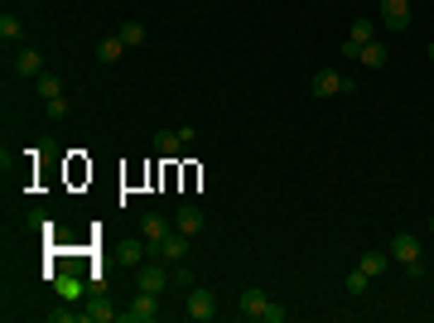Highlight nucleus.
Here are the masks:
<instances>
[{"label":"nucleus","mask_w":434,"mask_h":323,"mask_svg":"<svg viewBox=\"0 0 434 323\" xmlns=\"http://www.w3.org/2000/svg\"><path fill=\"white\" fill-rule=\"evenodd\" d=\"M391 261H401L406 266V275H425V266H420V237H410V232H396L391 237Z\"/></svg>","instance_id":"1"},{"label":"nucleus","mask_w":434,"mask_h":323,"mask_svg":"<svg viewBox=\"0 0 434 323\" xmlns=\"http://www.w3.org/2000/svg\"><path fill=\"white\" fill-rule=\"evenodd\" d=\"M189 242H193V237H184V232H169V237H160V242H150V256L164 261V266H184Z\"/></svg>","instance_id":"2"},{"label":"nucleus","mask_w":434,"mask_h":323,"mask_svg":"<svg viewBox=\"0 0 434 323\" xmlns=\"http://www.w3.org/2000/svg\"><path fill=\"white\" fill-rule=\"evenodd\" d=\"M160 299H164V295H150V290H140V295L131 299L126 309H121V319H126V323H155V319H160Z\"/></svg>","instance_id":"3"},{"label":"nucleus","mask_w":434,"mask_h":323,"mask_svg":"<svg viewBox=\"0 0 434 323\" xmlns=\"http://www.w3.org/2000/svg\"><path fill=\"white\" fill-rule=\"evenodd\" d=\"M309 92L314 97H338V92H353V78H343L338 68H319L314 82H309Z\"/></svg>","instance_id":"4"},{"label":"nucleus","mask_w":434,"mask_h":323,"mask_svg":"<svg viewBox=\"0 0 434 323\" xmlns=\"http://www.w3.org/2000/svg\"><path fill=\"white\" fill-rule=\"evenodd\" d=\"M184 314H189L193 323L217 319V295H213V290H198V285H193V290H189V304H184Z\"/></svg>","instance_id":"5"},{"label":"nucleus","mask_w":434,"mask_h":323,"mask_svg":"<svg viewBox=\"0 0 434 323\" xmlns=\"http://www.w3.org/2000/svg\"><path fill=\"white\" fill-rule=\"evenodd\" d=\"M372 34H377V20L357 15V20H353V34L343 39V58H357V54H362V44H372Z\"/></svg>","instance_id":"6"},{"label":"nucleus","mask_w":434,"mask_h":323,"mask_svg":"<svg viewBox=\"0 0 434 323\" xmlns=\"http://www.w3.org/2000/svg\"><path fill=\"white\" fill-rule=\"evenodd\" d=\"M193 145V126H179V131H160L155 135V150H160L164 160H174L179 150H189Z\"/></svg>","instance_id":"7"},{"label":"nucleus","mask_w":434,"mask_h":323,"mask_svg":"<svg viewBox=\"0 0 434 323\" xmlns=\"http://www.w3.org/2000/svg\"><path fill=\"white\" fill-rule=\"evenodd\" d=\"M174 285V270H164V261H155V266L140 270V290H150V295H164Z\"/></svg>","instance_id":"8"},{"label":"nucleus","mask_w":434,"mask_h":323,"mask_svg":"<svg viewBox=\"0 0 434 323\" xmlns=\"http://www.w3.org/2000/svg\"><path fill=\"white\" fill-rule=\"evenodd\" d=\"M381 25L386 29H410V0H381Z\"/></svg>","instance_id":"9"},{"label":"nucleus","mask_w":434,"mask_h":323,"mask_svg":"<svg viewBox=\"0 0 434 323\" xmlns=\"http://www.w3.org/2000/svg\"><path fill=\"white\" fill-rule=\"evenodd\" d=\"M174 232H184V237H198V232H203V208H198V203H184V208L174 213Z\"/></svg>","instance_id":"10"},{"label":"nucleus","mask_w":434,"mask_h":323,"mask_svg":"<svg viewBox=\"0 0 434 323\" xmlns=\"http://www.w3.org/2000/svg\"><path fill=\"white\" fill-rule=\"evenodd\" d=\"M49 68H44V58H39V49H20L15 54V78H44Z\"/></svg>","instance_id":"11"},{"label":"nucleus","mask_w":434,"mask_h":323,"mask_svg":"<svg viewBox=\"0 0 434 323\" xmlns=\"http://www.w3.org/2000/svg\"><path fill=\"white\" fill-rule=\"evenodd\" d=\"M266 304H271V295H266L261 285H246V290H242V319H261Z\"/></svg>","instance_id":"12"},{"label":"nucleus","mask_w":434,"mask_h":323,"mask_svg":"<svg viewBox=\"0 0 434 323\" xmlns=\"http://www.w3.org/2000/svg\"><path fill=\"white\" fill-rule=\"evenodd\" d=\"M174 232V222H164V213H145L140 217V237H145V246L160 242V237H169Z\"/></svg>","instance_id":"13"},{"label":"nucleus","mask_w":434,"mask_h":323,"mask_svg":"<svg viewBox=\"0 0 434 323\" xmlns=\"http://www.w3.org/2000/svg\"><path fill=\"white\" fill-rule=\"evenodd\" d=\"M111 319H121V309H111L107 299H92V304L82 309V323H111Z\"/></svg>","instance_id":"14"},{"label":"nucleus","mask_w":434,"mask_h":323,"mask_svg":"<svg viewBox=\"0 0 434 323\" xmlns=\"http://www.w3.org/2000/svg\"><path fill=\"white\" fill-rule=\"evenodd\" d=\"M121 54H126V39H121V34H111V39H102V44H97V63H121Z\"/></svg>","instance_id":"15"},{"label":"nucleus","mask_w":434,"mask_h":323,"mask_svg":"<svg viewBox=\"0 0 434 323\" xmlns=\"http://www.w3.org/2000/svg\"><path fill=\"white\" fill-rule=\"evenodd\" d=\"M357 270H367L372 280H377V275H386V270H391V251H367V256L357 261Z\"/></svg>","instance_id":"16"},{"label":"nucleus","mask_w":434,"mask_h":323,"mask_svg":"<svg viewBox=\"0 0 434 323\" xmlns=\"http://www.w3.org/2000/svg\"><path fill=\"white\" fill-rule=\"evenodd\" d=\"M357 63H362V68H386V44H377V39H372V44H362Z\"/></svg>","instance_id":"17"},{"label":"nucleus","mask_w":434,"mask_h":323,"mask_svg":"<svg viewBox=\"0 0 434 323\" xmlns=\"http://www.w3.org/2000/svg\"><path fill=\"white\" fill-rule=\"evenodd\" d=\"M116 34L126 39V49H140V44H145V25H140V20H126V25L116 29Z\"/></svg>","instance_id":"18"},{"label":"nucleus","mask_w":434,"mask_h":323,"mask_svg":"<svg viewBox=\"0 0 434 323\" xmlns=\"http://www.w3.org/2000/svg\"><path fill=\"white\" fill-rule=\"evenodd\" d=\"M0 39H25V25H20V15H0Z\"/></svg>","instance_id":"19"},{"label":"nucleus","mask_w":434,"mask_h":323,"mask_svg":"<svg viewBox=\"0 0 434 323\" xmlns=\"http://www.w3.org/2000/svg\"><path fill=\"white\" fill-rule=\"evenodd\" d=\"M34 87H39V97L49 102V97H63V82L54 78V73H44V78H34Z\"/></svg>","instance_id":"20"},{"label":"nucleus","mask_w":434,"mask_h":323,"mask_svg":"<svg viewBox=\"0 0 434 323\" xmlns=\"http://www.w3.org/2000/svg\"><path fill=\"white\" fill-rule=\"evenodd\" d=\"M367 290H372V275H367V270H353V275H348V295H367Z\"/></svg>","instance_id":"21"},{"label":"nucleus","mask_w":434,"mask_h":323,"mask_svg":"<svg viewBox=\"0 0 434 323\" xmlns=\"http://www.w3.org/2000/svg\"><path fill=\"white\" fill-rule=\"evenodd\" d=\"M121 261H126V266H140V261H145V246H140V242H126V246H121Z\"/></svg>","instance_id":"22"},{"label":"nucleus","mask_w":434,"mask_h":323,"mask_svg":"<svg viewBox=\"0 0 434 323\" xmlns=\"http://www.w3.org/2000/svg\"><path fill=\"white\" fill-rule=\"evenodd\" d=\"M285 319H290V309H285V304H275V299L266 304V314H261V323H285Z\"/></svg>","instance_id":"23"},{"label":"nucleus","mask_w":434,"mask_h":323,"mask_svg":"<svg viewBox=\"0 0 434 323\" xmlns=\"http://www.w3.org/2000/svg\"><path fill=\"white\" fill-rule=\"evenodd\" d=\"M44 107H49V121H63L68 116V97H49Z\"/></svg>","instance_id":"24"},{"label":"nucleus","mask_w":434,"mask_h":323,"mask_svg":"<svg viewBox=\"0 0 434 323\" xmlns=\"http://www.w3.org/2000/svg\"><path fill=\"white\" fill-rule=\"evenodd\" d=\"M49 319L54 323H82V314H73V309H49Z\"/></svg>","instance_id":"25"},{"label":"nucleus","mask_w":434,"mask_h":323,"mask_svg":"<svg viewBox=\"0 0 434 323\" xmlns=\"http://www.w3.org/2000/svg\"><path fill=\"white\" fill-rule=\"evenodd\" d=\"M430 63H434V44H430Z\"/></svg>","instance_id":"26"},{"label":"nucleus","mask_w":434,"mask_h":323,"mask_svg":"<svg viewBox=\"0 0 434 323\" xmlns=\"http://www.w3.org/2000/svg\"><path fill=\"white\" fill-rule=\"evenodd\" d=\"M430 232H434V217H430Z\"/></svg>","instance_id":"27"}]
</instances>
